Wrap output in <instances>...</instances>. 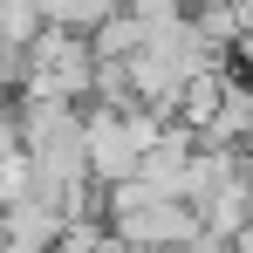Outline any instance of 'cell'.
I'll return each instance as SVG.
<instances>
[{
	"mask_svg": "<svg viewBox=\"0 0 253 253\" xmlns=\"http://www.w3.org/2000/svg\"><path fill=\"white\" fill-rule=\"evenodd\" d=\"M212 55H219V48L199 35V21H192V14H185V21H171V28H151L144 48L124 62L130 96H137L144 110H178V96L199 83L206 69H219Z\"/></svg>",
	"mask_w": 253,
	"mask_h": 253,
	"instance_id": "cell-1",
	"label": "cell"
},
{
	"mask_svg": "<svg viewBox=\"0 0 253 253\" xmlns=\"http://www.w3.org/2000/svg\"><path fill=\"white\" fill-rule=\"evenodd\" d=\"M165 137V110L144 103H96L83 117V151H89V185H130L144 171V151Z\"/></svg>",
	"mask_w": 253,
	"mask_h": 253,
	"instance_id": "cell-2",
	"label": "cell"
},
{
	"mask_svg": "<svg viewBox=\"0 0 253 253\" xmlns=\"http://www.w3.org/2000/svg\"><path fill=\"white\" fill-rule=\"evenodd\" d=\"M110 14H117V0H42V21L69 28V35H96Z\"/></svg>",
	"mask_w": 253,
	"mask_h": 253,
	"instance_id": "cell-4",
	"label": "cell"
},
{
	"mask_svg": "<svg viewBox=\"0 0 253 253\" xmlns=\"http://www.w3.org/2000/svg\"><path fill=\"white\" fill-rule=\"evenodd\" d=\"M199 7H219V0H199Z\"/></svg>",
	"mask_w": 253,
	"mask_h": 253,
	"instance_id": "cell-7",
	"label": "cell"
},
{
	"mask_svg": "<svg viewBox=\"0 0 253 253\" xmlns=\"http://www.w3.org/2000/svg\"><path fill=\"white\" fill-rule=\"evenodd\" d=\"M240 55H247V62H253V21H247V35H240Z\"/></svg>",
	"mask_w": 253,
	"mask_h": 253,
	"instance_id": "cell-6",
	"label": "cell"
},
{
	"mask_svg": "<svg viewBox=\"0 0 253 253\" xmlns=\"http://www.w3.org/2000/svg\"><path fill=\"white\" fill-rule=\"evenodd\" d=\"M21 96L28 103H62V110L89 103L96 96V48H89V35L42 28L21 48Z\"/></svg>",
	"mask_w": 253,
	"mask_h": 253,
	"instance_id": "cell-3",
	"label": "cell"
},
{
	"mask_svg": "<svg viewBox=\"0 0 253 253\" xmlns=\"http://www.w3.org/2000/svg\"><path fill=\"white\" fill-rule=\"evenodd\" d=\"M117 14H130V21L151 35V28H171V21H185V0H117Z\"/></svg>",
	"mask_w": 253,
	"mask_h": 253,
	"instance_id": "cell-5",
	"label": "cell"
}]
</instances>
